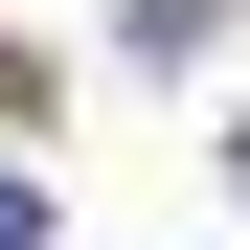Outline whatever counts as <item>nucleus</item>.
Instances as JSON below:
<instances>
[{
    "label": "nucleus",
    "instance_id": "f257e3e1",
    "mask_svg": "<svg viewBox=\"0 0 250 250\" xmlns=\"http://www.w3.org/2000/svg\"><path fill=\"white\" fill-rule=\"evenodd\" d=\"M0 250H46V182H23V159H0Z\"/></svg>",
    "mask_w": 250,
    "mask_h": 250
}]
</instances>
